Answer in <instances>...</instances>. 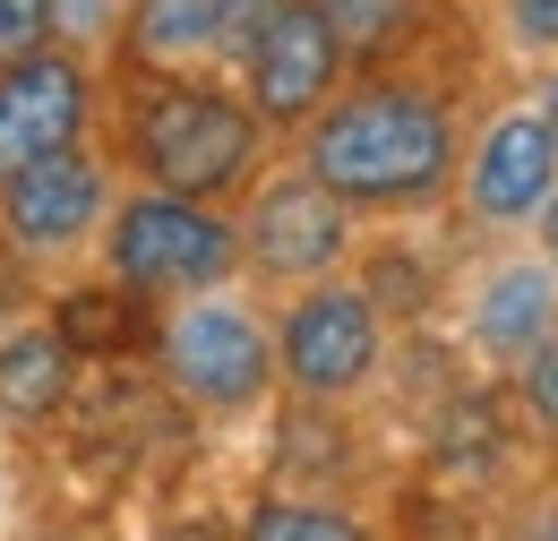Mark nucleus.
Here are the masks:
<instances>
[{
  "label": "nucleus",
  "instance_id": "nucleus-1",
  "mask_svg": "<svg viewBox=\"0 0 558 541\" xmlns=\"http://www.w3.org/2000/svg\"><path fill=\"white\" fill-rule=\"evenodd\" d=\"M456 112L413 77H369L301 121V172L352 215H404L456 181Z\"/></svg>",
  "mask_w": 558,
  "mask_h": 541
},
{
  "label": "nucleus",
  "instance_id": "nucleus-2",
  "mask_svg": "<svg viewBox=\"0 0 558 541\" xmlns=\"http://www.w3.org/2000/svg\"><path fill=\"white\" fill-rule=\"evenodd\" d=\"M267 155V121L241 104V95H215V86H155L130 121V164H138L146 190H172V199H223L258 172Z\"/></svg>",
  "mask_w": 558,
  "mask_h": 541
},
{
  "label": "nucleus",
  "instance_id": "nucleus-3",
  "mask_svg": "<svg viewBox=\"0 0 558 541\" xmlns=\"http://www.w3.org/2000/svg\"><path fill=\"white\" fill-rule=\"evenodd\" d=\"M267 344H276V378L301 405H344L387 370V301L369 284H352V275L292 284Z\"/></svg>",
  "mask_w": 558,
  "mask_h": 541
},
{
  "label": "nucleus",
  "instance_id": "nucleus-4",
  "mask_svg": "<svg viewBox=\"0 0 558 541\" xmlns=\"http://www.w3.org/2000/svg\"><path fill=\"white\" fill-rule=\"evenodd\" d=\"M104 275L121 292L146 301H181V292H215L232 284L241 250H232V224L207 199H172V190H130V199L104 215Z\"/></svg>",
  "mask_w": 558,
  "mask_h": 541
},
{
  "label": "nucleus",
  "instance_id": "nucleus-5",
  "mask_svg": "<svg viewBox=\"0 0 558 541\" xmlns=\"http://www.w3.org/2000/svg\"><path fill=\"white\" fill-rule=\"evenodd\" d=\"M155 352H163L172 396L190 412H215V421L258 412L267 387H276L267 318H258L250 301H223V284H215V292H181L172 318H163V336H155Z\"/></svg>",
  "mask_w": 558,
  "mask_h": 541
},
{
  "label": "nucleus",
  "instance_id": "nucleus-6",
  "mask_svg": "<svg viewBox=\"0 0 558 541\" xmlns=\"http://www.w3.org/2000/svg\"><path fill=\"white\" fill-rule=\"evenodd\" d=\"M232 250H241V267L258 284H283V292L318 284V275H336L352 259V206L327 199L310 172H276V181H258V199L241 206Z\"/></svg>",
  "mask_w": 558,
  "mask_h": 541
},
{
  "label": "nucleus",
  "instance_id": "nucleus-7",
  "mask_svg": "<svg viewBox=\"0 0 558 541\" xmlns=\"http://www.w3.org/2000/svg\"><path fill=\"white\" fill-rule=\"evenodd\" d=\"M112 215V172L86 146H52L0 181V232L17 259H77Z\"/></svg>",
  "mask_w": 558,
  "mask_h": 541
},
{
  "label": "nucleus",
  "instance_id": "nucleus-8",
  "mask_svg": "<svg viewBox=\"0 0 558 541\" xmlns=\"http://www.w3.org/2000/svg\"><path fill=\"white\" fill-rule=\"evenodd\" d=\"M241 104L267 121V130H301L336 86H344V44H336V26H327V9L318 0H283L276 17L241 44Z\"/></svg>",
  "mask_w": 558,
  "mask_h": 541
},
{
  "label": "nucleus",
  "instance_id": "nucleus-9",
  "mask_svg": "<svg viewBox=\"0 0 558 541\" xmlns=\"http://www.w3.org/2000/svg\"><path fill=\"white\" fill-rule=\"evenodd\" d=\"M558 190V137L542 130V112L533 104H515V112H498L464 155H456V199L464 215L482 224V232H533V215L550 206Z\"/></svg>",
  "mask_w": 558,
  "mask_h": 541
},
{
  "label": "nucleus",
  "instance_id": "nucleus-10",
  "mask_svg": "<svg viewBox=\"0 0 558 541\" xmlns=\"http://www.w3.org/2000/svg\"><path fill=\"white\" fill-rule=\"evenodd\" d=\"M558 336V267L542 250H498L473 284H464V344L515 370L524 352H542Z\"/></svg>",
  "mask_w": 558,
  "mask_h": 541
},
{
  "label": "nucleus",
  "instance_id": "nucleus-11",
  "mask_svg": "<svg viewBox=\"0 0 558 541\" xmlns=\"http://www.w3.org/2000/svg\"><path fill=\"white\" fill-rule=\"evenodd\" d=\"M86 130V69L70 52H26V61L0 69V181L52 146H77Z\"/></svg>",
  "mask_w": 558,
  "mask_h": 541
},
{
  "label": "nucleus",
  "instance_id": "nucleus-12",
  "mask_svg": "<svg viewBox=\"0 0 558 541\" xmlns=\"http://www.w3.org/2000/svg\"><path fill=\"white\" fill-rule=\"evenodd\" d=\"M77 387V344L70 327H52V318H17V327H0V421H52V412L70 405Z\"/></svg>",
  "mask_w": 558,
  "mask_h": 541
},
{
  "label": "nucleus",
  "instance_id": "nucleus-13",
  "mask_svg": "<svg viewBox=\"0 0 558 541\" xmlns=\"http://www.w3.org/2000/svg\"><path fill=\"white\" fill-rule=\"evenodd\" d=\"M130 44L146 69H198L223 52L215 0H130Z\"/></svg>",
  "mask_w": 558,
  "mask_h": 541
},
{
  "label": "nucleus",
  "instance_id": "nucleus-14",
  "mask_svg": "<svg viewBox=\"0 0 558 541\" xmlns=\"http://www.w3.org/2000/svg\"><path fill=\"white\" fill-rule=\"evenodd\" d=\"M318 9H327V26H336L344 61H387L421 26V0H318Z\"/></svg>",
  "mask_w": 558,
  "mask_h": 541
},
{
  "label": "nucleus",
  "instance_id": "nucleus-15",
  "mask_svg": "<svg viewBox=\"0 0 558 541\" xmlns=\"http://www.w3.org/2000/svg\"><path fill=\"white\" fill-rule=\"evenodd\" d=\"M241 541H369L352 525L344 507H318V498H276V507H258L250 516V533Z\"/></svg>",
  "mask_w": 558,
  "mask_h": 541
},
{
  "label": "nucleus",
  "instance_id": "nucleus-16",
  "mask_svg": "<svg viewBox=\"0 0 558 541\" xmlns=\"http://www.w3.org/2000/svg\"><path fill=\"white\" fill-rule=\"evenodd\" d=\"M498 44L515 61L550 69L558 61V0H498Z\"/></svg>",
  "mask_w": 558,
  "mask_h": 541
},
{
  "label": "nucleus",
  "instance_id": "nucleus-17",
  "mask_svg": "<svg viewBox=\"0 0 558 541\" xmlns=\"http://www.w3.org/2000/svg\"><path fill=\"white\" fill-rule=\"evenodd\" d=\"M507 378H515V412L533 421V438H550V447H558V336L542 344V352H524Z\"/></svg>",
  "mask_w": 558,
  "mask_h": 541
},
{
  "label": "nucleus",
  "instance_id": "nucleus-18",
  "mask_svg": "<svg viewBox=\"0 0 558 541\" xmlns=\"http://www.w3.org/2000/svg\"><path fill=\"white\" fill-rule=\"evenodd\" d=\"M52 44V0H0V69Z\"/></svg>",
  "mask_w": 558,
  "mask_h": 541
},
{
  "label": "nucleus",
  "instance_id": "nucleus-19",
  "mask_svg": "<svg viewBox=\"0 0 558 541\" xmlns=\"http://www.w3.org/2000/svg\"><path fill=\"white\" fill-rule=\"evenodd\" d=\"M276 9H283V0H215V26H223V52L241 61V44H250V35H258V26L276 17Z\"/></svg>",
  "mask_w": 558,
  "mask_h": 541
},
{
  "label": "nucleus",
  "instance_id": "nucleus-20",
  "mask_svg": "<svg viewBox=\"0 0 558 541\" xmlns=\"http://www.w3.org/2000/svg\"><path fill=\"white\" fill-rule=\"evenodd\" d=\"M515 541H558V490H550V498H533V516L515 525Z\"/></svg>",
  "mask_w": 558,
  "mask_h": 541
},
{
  "label": "nucleus",
  "instance_id": "nucleus-21",
  "mask_svg": "<svg viewBox=\"0 0 558 541\" xmlns=\"http://www.w3.org/2000/svg\"><path fill=\"white\" fill-rule=\"evenodd\" d=\"M533 250H542V259H550V267H558V190H550V206L533 215Z\"/></svg>",
  "mask_w": 558,
  "mask_h": 541
},
{
  "label": "nucleus",
  "instance_id": "nucleus-22",
  "mask_svg": "<svg viewBox=\"0 0 558 541\" xmlns=\"http://www.w3.org/2000/svg\"><path fill=\"white\" fill-rule=\"evenodd\" d=\"M533 112H542V130H550V137H558V61H550V69H542V95H533Z\"/></svg>",
  "mask_w": 558,
  "mask_h": 541
}]
</instances>
